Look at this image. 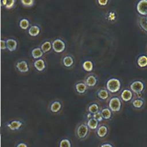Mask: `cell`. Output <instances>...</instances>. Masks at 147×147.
<instances>
[{
  "label": "cell",
  "mask_w": 147,
  "mask_h": 147,
  "mask_svg": "<svg viewBox=\"0 0 147 147\" xmlns=\"http://www.w3.org/2000/svg\"><path fill=\"white\" fill-rule=\"evenodd\" d=\"M21 3L25 6H32L34 3V0H21Z\"/></svg>",
  "instance_id": "f546056e"
},
{
  "label": "cell",
  "mask_w": 147,
  "mask_h": 147,
  "mask_svg": "<svg viewBox=\"0 0 147 147\" xmlns=\"http://www.w3.org/2000/svg\"><path fill=\"white\" fill-rule=\"evenodd\" d=\"M59 147H72V143L69 139L67 138H63L59 141Z\"/></svg>",
  "instance_id": "cb8c5ba5"
},
{
  "label": "cell",
  "mask_w": 147,
  "mask_h": 147,
  "mask_svg": "<svg viewBox=\"0 0 147 147\" xmlns=\"http://www.w3.org/2000/svg\"><path fill=\"white\" fill-rule=\"evenodd\" d=\"M52 45L53 51L57 53H61L63 52L65 48V45L64 42L60 39L55 40L53 42Z\"/></svg>",
  "instance_id": "8fae6325"
},
{
  "label": "cell",
  "mask_w": 147,
  "mask_h": 147,
  "mask_svg": "<svg viewBox=\"0 0 147 147\" xmlns=\"http://www.w3.org/2000/svg\"><path fill=\"white\" fill-rule=\"evenodd\" d=\"M138 22L140 24V26L141 27V28L147 32V21H146V18H145L144 17H141L139 18Z\"/></svg>",
  "instance_id": "4316f807"
},
{
  "label": "cell",
  "mask_w": 147,
  "mask_h": 147,
  "mask_svg": "<svg viewBox=\"0 0 147 147\" xmlns=\"http://www.w3.org/2000/svg\"><path fill=\"white\" fill-rule=\"evenodd\" d=\"M137 11L142 16H147V0H140L137 5Z\"/></svg>",
  "instance_id": "4fadbf2b"
},
{
  "label": "cell",
  "mask_w": 147,
  "mask_h": 147,
  "mask_svg": "<svg viewBox=\"0 0 147 147\" xmlns=\"http://www.w3.org/2000/svg\"><path fill=\"white\" fill-rule=\"evenodd\" d=\"M98 3L102 6L106 5L107 3L108 0H98Z\"/></svg>",
  "instance_id": "e575fe53"
},
{
  "label": "cell",
  "mask_w": 147,
  "mask_h": 147,
  "mask_svg": "<svg viewBox=\"0 0 147 147\" xmlns=\"http://www.w3.org/2000/svg\"><path fill=\"white\" fill-rule=\"evenodd\" d=\"M146 21H147V17H146Z\"/></svg>",
  "instance_id": "74e56055"
},
{
  "label": "cell",
  "mask_w": 147,
  "mask_h": 147,
  "mask_svg": "<svg viewBox=\"0 0 147 147\" xmlns=\"http://www.w3.org/2000/svg\"><path fill=\"white\" fill-rule=\"evenodd\" d=\"M16 67L17 70L21 73L28 72L29 70V67L28 63L25 60H21L16 63Z\"/></svg>",
  "instance_id": "5bb4252c"
},
{
  "label": "cell",
  "mask_w": 147,
  "mask_h": 147,
  "mask_svg": "<svg viewBox=\"0 0 147 147\" xmlns=\"http://www.w3.org/2000/svg\"><path fill=\"white\" fill-rule=\"evenodd\" d=\"M84 81L88 87H94L98 83V78L96 75L90 74L86 76Z\"/></svg>",
  "instance_id": "ba28073f"
},
{
  "label": "cell",
  "mask_w": 147,
  "mask_h": 147,
  "mask_svg": "<svg viewBox=\"0 0 147 147\" xmlns=\"http://www.w3.org/2000/svg\"><path fill=\"white\" fill-rule=\"evenodd\" d=\"M100 107L99 105L96 102H92L90 103L87 108V110L88 113H91L92 114H95L99 112L100 110Z\"/></svg>",
  "instance_id": "2e32d148"
},
{
  "label": "cell",
  "mask_w": 147,
  "mask_h": 147,
  "mask_svg": "<svg viewBox=\"0 0 147 147\" xmlns=\"http://www.w3.org/2000/svg\"><path fill=\"white\" fill-rule=\"evenodd\" d=\"M29 34L32 36H36L40 32V28L37 26H32L29 29Z\"/></svg>",
  "instance_id": "484cf974"
},
{
  "label": "cell",
  "mask_w": 147,
  "mask_h": 147,
  "mask_svg": "<svg viewBox=\"0 0 147 147\" xmlns=\"http://www.w3.org/2000/svg\"><path fill=\"white\" fill-rule=\"evenodd\" d=\"M99 122L93 117L88 119L87 121L86 122L88 127L91 130H96L99 125Z\"/></svg>",
  "instance_id": "d6986e66"
},
{
  "label": "cell",
  "mask_w": 147,
  "mask_h": 147,
  "mask_svg": "<svg viewBox=\"0 0 147 147\" xmlns=\"http://www.w3.org/2000/svg\"><path fill=\"white\" fill-rule=\"evenodd\" d=\"M43 52L41 48H36L32 50V56L34 59H37L40 58L43 55Z\"/></svg>",
  "instance_id": "603a6c76"
},
{
  "label": "cell",
  "mask_w": 147,
  "mask_h": 147,
  "mask_svg": "<svg viewBox=\"0 0 147 147\" xmlns=\"http://www.w3.org/2000/svg\"><path fill=\"white\" fill-rule=\"evenodd\" d=\"M23 125V122L18 119H13L6 123V127L11 131L18 130Z\"/></svg>",
  "instance_id": "8992f818"
},
{
  "label": "cell",
  "mask_w": 147,
  "mask_h": 147,
  "mask_svg": "<svg viewBox=\"0 0 147 147\" xmlns=\"http://www.w3.org/2000/svg\"><path fill=\"white\" fill-rule=\"evenodd\" d=\"M106 88L111 94L117 93L121 90V82L118 78H111L107 80Z\"/></svg>",
  "instance_id": "7a4b0ae2"
},
{
  "label": "cell",
  "mask_w": 147,
  "mask_h": 147,
  "mask_svg": "<svg viewBox=\"0 0 147 147\" xmlns=\"http://www.w3.org/2000/svg\"><path fill=\"white\" fill-rule=\"evenodd\" d=\"M90 133V128L88 127L86 122L79 123L75 129V135L76 137L80 140H83L86 139Z\"/></svg>",
  "instance_id": "6da1fadb"
},
{
  "label": "cell",
  "mask_w": 147,
  "mask_h": 147,
  "mask_svg": "<svg viewBox=\"0 0 147 147\" xmlns=\"http://www.w3.org/2000/svg\"><path fill=\"white\" fill-rule=\"evenodd\" d=\"M74 63V59L71 56H66L63 59V64L67 68L71 67Z\"/></svg>",
  "instance_id": "7402d4cb"
},
{
  "label": "cell",
  "mask_w": 147,
  "mask_h": 147,
  "mask_svg": "<svg viewBox=\"0 0 147 147\" xmlns=\"http://www.w3.org/2000/svg\"><path fill=\"white\" fill-rule=\"evenodd\" d=\"M92 117H93L94 118H95L96 119H97L99 122H101V121H102L104 119L103 118L102 116V114H101L100 111H99V112L95 113V114H92Z\"/></svg>",
  "instance_id": "4dcf8cb0"
},
{
  "label": "cell",
  "mask_w": 147,
  "mask_h": 147,
  "mask_svg": "<svg viewBox=\"0 0 147 147\" xmlns=\"http://www.w3.org/2000/svg\"><path fill=\"white\" fill-rule=\"evenodd\" d=\"M33 65H34V67L36 68V69L40 72L43 71L46 67L45 61H44V60L41 59H38L36 61H34L33 63Z\"/></svg>",
  "instance_id": "ac0fdd59"
},
{
  "label": "cell",
  "mask_w": 147,
  "mask_h": 147,
  "mask_svg": "<svg viewBox=\"0 0 147 147\" xmlns=\"http://www.w3.org/2000/svg\"><path fill=\"white\" fill-rule=\"evenodd\" d=\"M87 87H88L84 81H78L74 84V89L75 91L79 94H84L87 90Z\"/></svg>",
  "instance_id": "7c38bea8"
},
{
  "label": "cell",
  "mask_w": 147,
  "mask_h": 147,
  "mask_svg": "<svg viewBox=\"0 0 147 147\" xmlns=\"http://www.w3.org/2000/svg\"><path fill=\"white\" fill-rule=\"evenodd\" d=\"M16 0H6V4L5 5L6 8L11 9L14 5Z\"/></svg>",
  "instance_id": "1f68e13d"
},
{
  "label": "cell",
  "mask_w": 147,
  "mask_h": 147,
  "mask_svg": "<svg viewBox=\"0 0 147 147\" xmlns=\"http://www.w3.org/2000/svg\"><path fill=\"white\" fill-rule=\"evenodd\" d=\"M130 89L134 94L139 95L141 94L145 90V84L140 80H135L130 84Z\"/></svg>",
  "instance_id": "277c9868"
},
{
  "label": "cell",
  "mask_w": 147,
  "mask_h": 147,
  "mask_svg": "<svg viewBox=\"0 0 147 147\" xmlns=\"http://www.w3.org/2000/svg\"><path fill=\"white\" fill-rule=\"evenodd\" d=\"M6 47L8 50L10 52H13L16 49L17 43L16 40L13 39H8L6 41Z\"/></svg>",
  "instance_id": "44dd1931"
},
{
  "label": "cell",
  "mask_w": 147,
  "mask_h": 147,
  "mask_svg": "<svg viewBox=\"0 0 147 147\" xmlns=\"http://www.w3.org/2000/svg\"><path fill=\"white\" fill-rule=\"evenodd\" d=\"M131 102V103L133 107L136 109H142L145 105L144 100L140 97L134 98L132 99Z\"/></svg>",
  "instance_id": "9a60e30c"
},
{
  "label": "cell",
  "mask_w": 147,
  "mask_h": 147,
  "mask_svg": "<svg viewBox=\"0 0 147 147\" xmlns=\"http://www.w3.org/2000/svg\"><path fill=\"white\" fill-rule=\"evenodd\" d=\"M137 64L140 68L147 67V56L146 55L140 56L137 60Z\"/></svg>",
  "instance_id": "ffe728a7"
},
{
  "label": "cell",
  "mask_w": 147,
  "mask_h": 147,
  "mask_svg": "<svg viewBox=\"0 0 147 147\" xmlns=\"http://www.w3.org/2000/svg\"><path fill=\"white\" fill-rule=\"evenodd\" d=\"M100 113L104 119H110L112 117V111L109 107L105 106L100 109Z\"/></svg>",
  "instance_id": "e0dca14e"
},
{
  "label": "cell",
  "mask_w": 147,
  "mask_h": 147,
  "mask_svg": "<svg viewBox=\"0 0 147 147\" xmlns=\"http://www.w3.org/2000/svg\"><path fill=\"white\" fill-rule=\"evenodd\" d=\"M109 133V127L107 125L102 123L99 124L96 129V134L98 138H103L106 137Z\"/></svg>",
  "instance_id": "52a82bcc"
},
{
  "label": "cell",
  "mask_w": 147,
  "mask_h": 147,
  "mask_svg": "<svg viewBox=\"0 0 147 147\" xmlns=\"http://www.w3.org/2000/svg\"><path fill=\"white\" fill-rule=\"evenodd\" d=\"M52 47V45H51V42L49 41H45L44 42L41 46V49H42V52L44 53H46L47 52H48L49 51H50V49H51V47Z\"/></svg>",
  "instance_id": "83f0119b"
},
{
  "label": "cell",
  "mask_w": 147,
  "mask_h": 147,
  "mask_svg": "<svg viewBox=\"0 0 147 147\" xmlns=\"http://www.w3.org/2000/svg\"><path fill=\"white\" fill-rule=\"evenodd\" d=\"M99 147H114V146L110 142H103L101 144H100Z\"/></svg>",
  "instance_id": "d6a6232c"
},
{
  "label": "cell",
  "mask_w": 147,
  "mask_h": 147,
  "mask_svg": "<svg viewBox=\"0 0 147 147\" xmlns=\"http://www.w3.org/2000/svg\"><path fill=\"white\" fill-rule=\"evenodd\" d=\"M7 48L6 47V42L4 40H1V49H5Z\"/></svg>",
  "instance_id": "836d02e7"
},
{
  "label": "cell",
  "mask_w": 147,
  "mask_h": 147,
  "mask_svg": "<svg viewBox=\"0 0 147 147\" xmlns=\"http://www.w3.org/2000/svg\"><path fill=\"white\" fill-rule=\"evenodd\" d=\"M16 147H28V145L24 142H19L16 145Z\"/></svg>",
  "instance_id": "d590c367"
},
{
  "label": "cell",
  "mask_w": 147,
  "mask_h": 147,
  "mask_svg": "<svg viewBox=\"0 0 147 147\" xmlns=\"http://www.w3.org/2000/svg\"><path fill=\"white\" fill-rule=\"evenodd\" d=\"M49 109L51 112L53 113H57L60 111L62 109V103L60 100H54L50 103Z\"/></svg>",
  "instance_id": "30bf717a"
},
{
  "label": "cell",
  "mask_w": 147,
  "mask_h": 147,
  "mask_svg": "<svg viewBox=\"0 0 147 147\" xmlns=\"http://www.w3.org/2000/svg\"><path fill=\"white\" fill-rule=\"evenodd\" d=\"M2 6H5L6 4V0H1Z\"/></svg>",
  "instance_id": "8d00e7d4"
},
{
  "label": "cell",
  "mask_w": 147,
  "mask_h": 147,
  "mask_svg": "<svg viewBox=\"0 0 147 147\" xmlns=\"http://www.w3.org/2000/svg\"><path fill=\"white\" fill-rule=\"evenodd\" d=\"M108 107L114 113L119 112L122 108V100L117 95H113L108 99Z\"/></svg>",
  "instance_id": "3957f363"
},
{
  "label": "cell",
  "mask_w": 147,
  "mask_h": 147,
  "mask_svg": "<svg viewBox=\"0 0 147 147\" xmlns=\"http://www.w3.org/2000/svg\"><path fill=\"white\" fill-rule=\"evenodd\" d=\"M110 94L111 93L108 91L106 88L105 87H102L98 89L96 92V95L97 97L102 100L109 99L110 97Z\"/></svg>",
  "instance_id": "9c48e42d"
},
{
  "label": "cell",
  "mask_w": 147,
  "mask_h": 147,
  "mask_svg": "<svg viewBox=\"0 0 147 147\" xmlns=\"http://www.w3.org/2000/svg\"><path fill=\"white\" fill-rule=\"evenodd\" d=\"M82 67L83 69L87 72H91L93 69V64L92 61L90 60H86L84 61Z\"/></svg>",
  "instance_id": "d4e9b609"
},
{
  "label": "cell",
  "mask_w": 147,
  "mask_h": 147,
  "mask_svg": "<svg viewBox=\"0 0 147 147\" xmlns=\"http://www.w3.org/2000/svg\"><path fill=\"white\" fill-rule=\"evenodd\" d=\"M134 93L130 88H124L120 93V98L121 100L125 102L131 101L133 99Z\"/></svg>",
  "instance_id": "5b68a950"
},
{
  "label": "cell",
  "mask_w": 147,
  "mask_h": 147,
  "mask_svg": "<svg viewBox=\"0 0 147 147\" xmlns=\"http://www.w3.org/2000/svg\"><path fill=\"white\" fill-rule=\"evenodd\" d=\"M29 25V23L28 20L26 19H22L20 22V26L22 29H26Z\"/></svg>",
  "instance_id": "f1b7e54d"
}]
</instances>
